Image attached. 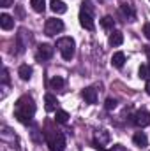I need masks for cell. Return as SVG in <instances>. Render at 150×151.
<instances>
[{
  "instance_id": "7402d4cb",
  "label": "cell",
  "mask_w": 150,
  "mask_h": 151,
  "mask_svg": "<svg viewBox=\"0 0 150 151\" xmlns=\"http://www.w3.org/2000/svg\"><path fill=\"white\" fill-rule=\"evenodd\" d=\"M138 74H140L141 79H150V67L149 65H141L140 70H138Z\"/></svg>"
},
{
  "instance_id": "2e32d148",
  "label": "cell",
  "mask_w": 150,
  "mask_h": 151,
  "mask_svg": "<svg viewBox=\"0 0 150 151\" xmlns=\"http://www.w3.org/2000/svg\"><path fill=\"white\" fill-rule=\"evenodd\" d=\"M18 76H20L23 81H28V79L32 77V67H28V65H21V67L18 69Z\"/></svg>"
},
{
  "instance_id": "7a4b0ae2",
  "label": "cell",
  "mask_w": 150,
  "mask_h": 151,
  "mask_svg": "<svg viewBox=\"0 0 150 151\" xmlns=\"http://www.w3.org/2000/svg\"><path fill=\"white\" fill-rule=\"evenodd\" d=\"M81 12H79V25L85 28V30H94V18H92V7H90V2H83L81 4Z\"/></svg>"
},
{
  "instance_id": "3957f363",
  "label": "cell",
  "mask_w": 150,
  "mask_h": 151,
  "mask_svg": "<svg viewBox=\"0 0 150 151\" xmlns=\"http://www.w3.org/2000/svg\"><path fill=\"white\" fill-rule=\"evenodd\" d=\"M57 47L62 53L64 60H71L74 56V40L71 37H62L57 40Z\"/></svg>"
},
{
  "instance_id": "e0dca14e",
  "label": "cell",
  "mask_w": 150,
  "mask_h": 151,
  "mask_svg": "<svg viewBox=\"0 0 150 151\" xmlns=\"http://www.w3.org/2000/svg\"><path fill=\"white\" fill-rule=\"evenodd\" d=\"M50 88H51V90H57V91H60V90L64 88V79H62L60 76H55V77L50 81Z\"/></svg>"
},
{
  "instance_id": "30bf717a",
  "label": "cell",
  "mask_w": 150,
  "mask_h": 151,
  "mask_svg": "<svg viewBox=\"0 0 150 151\" xmlns=\"http://www.w3.org/2000/svg\"><path fill=\"white\" fill-rule=\"evenodd\" d=\"M81 95H83V99H85V102L87 104H95V100H97V90L95 88H85L83 91H81Z\"/></svg>"
},
{
  "instance_id": "4fadbf2b",
  "label": "cell",
  "mask_w": 150,
  "mask_h": 151,
  "mask_svg": "<svg viewBox=\"0 0 150 151\" xmlns=\"http://www.w3.org/2000/svg\"><path fill=\"white\" fill-rule=\"evenodd\" d=\"M124 63H125V55L122 51H117L111 56V65L117 67V69H120V67H124Z\"/></svg>"
},
{
  "instance_id": "ba28073f",
  "label": "cell",
  "mask_w": 150,
  "mask_h": 151,
  "mask_svg": "<svg viewBox=\"0 0 150 151\" xmlns=\"http://www.w3.org/2000/svg\"><path fill=\"white\" fill-rule=\"evenodd\" d=\"M53 56V46L50 44H41L37 49V58L39 60H50Z\"/></svg>"
},
{
  "instance_id": "9a60e30c",
  "label": "cell",
  "mask_w": 150,
  "mask_h": 151,
  "mask_svg": "<svg viewBox=\"0 0 150 151\" xmlns=\"http://www.w3.org/2000/svg\"><path fill=\"white\" fill-rule=\"evenodd\" d=\"M108 42H110V46H120V44L124 42V34H122V32H118V30H115L111 35H110Z\"/></svg>"
},
{
  "instance_id": "d6986e66",
  "label": "cell",
  "mask_w": 150,
  "mask_h": 151,
  "mask_svg": "<svg viewBox=\"0 0 150 151\" xmlns=\"http://www.w3.org/2000/svg\"><path fill=\"white\" fill-rule=\"evenodd\" d=\"M101 27H103L104 30H113V27H115V19H113L111 16H104V18L101 19Z\"/></svg>"
},
{
  "instance_id": "ffe728a7",
  "label": "cell",
  "mask_w": 150,
  "mask_h": 151,
  "mask_svg": "<svg viewBox=\"0 0 150 151\" xmlns=\"http://www.w3.org/2000/svg\"><path fill=\"white\" fill-rule=\"evenodd\" d=\"M30 5H32V9L36 12H44V9H46V2L44 0H30Z\"/></svg>"
},
{
  "instance_id": "6da1fadb",
  "label": "cell",
  "mask_w": 150,
  "mask_h": 151,
  "mask_svg": "<svg viewBox=\"0 0 150 151\" xmlns=\"http://www.w3.org/2000/svg\"><path fill=\"white\" fill-rule=\"evenodd\" d=\"M36 114V104H34V99L28 97V95H23L21 99L16 100V106H14V118L20 121V123H30V119L34 118Z\"/></svg>"
},
{
  "instance_id": "5bb4252c",
  "label": "cell",
  "mask_w": 150,
  "mask_h": 151,
  "mask_svg": "<svg viewBox=\"0 0 150 151\" xmlns=\"http://www.w3.org/2000/svg\"><path fill=\"white\" fill-rule=\"evenodd\" d=\"M133 141H134V144L140 146V148H145V146L149 144V139H147V135H145L143 132H136L134 137H133Z\"/></svg>"
},
{
  "instance_id": "52a82bcc",
  "label": "cell",
  "mask_w": 150,
  "mask_h": 151,
  "mask_svg": "<svg viewBox=\"0 0 150 151\" xmlns=\"http://www.w3.org/2000/svg\"><path fill=\"white\" fill-rule=\"evenodd\" d=\"M134 123L138 125V127H149L150 125V113L149 111H145V109H140V111H136L134 114Z\"/></svg>"
},
{
  "instance_id": "d4e9b609",
  "label": "cell",
  "mask_w": 150,
  "mask_h": 151,
  "mask_svg": "<svg viewBox=\"0 0 150 151\" xmlns=\"http://www.w3.org/2000/svg\"><path fill=\"white\" fill-rule=\"evenodd\" d=\"M143 34H145V37L150 40V23H147V25L143 27Z\"/></svg>"
},
{
  "instance_id": "cb8c5ba5",
  "label": "cell",
  "mask_w": 150,
  "mask_h": 151,
  "mask_svg": "<svg viewBox=\"0 0 150 151\" xmlns=\"http://www.w3.org/2000/svg\"><path fill=\"white\" fill-rule=\"evenodd\" d=\"M0 5H2V7H12L14 2H12V0H0Z\"/></svg>"
},
{
  "instance_id": "603a6c76",
  "label": "cell",
  "mask_w": 150,
  "mask_h": 151,
  "mask_svg": "<svg viewBox=\"0 0 150 151\" xmlns=\"http://www.w3.org/2000/svg\"><path fill=\"white\" fill-rule=\"evenodd\" d=\"M104 107H106L108 111L115 109V107H117V100H115V99H106V104H104Z\"/></svg>"
},
{
  "instance_id": "44dd1931",
  "label": "cell",
  "mask_w": 150,
  "mask_h": 151,
  "mask_svg": "<svg viewBox=\"0 0 150 151\" xmlns=\"http://www.w3.org/2000/svg\"><path fill=\"white\" fill-rule=\"evenodd\" d=\"M55 121L57 123H67L69 121V114L66 113V111H57V114H55Z\"/></svg>"
},
{
  "instance_id": "8fae6325",
  "label": "cell",
  "mask_w": 150,
  "mask_h": 151,
  "mask_svg": "<svg viewBox=\"0 0 150 151\" xmlns=\"http://www.w3.org/2000/svg\"><path fill=\"white\" fill-rule=\"evenodd\" d=\"M50 9H51L55 14H64V12H67V5H66L62 0H51V2H50Z\"/></svg>"
},
{
  "instance_id": "9c48e42d",
  "label": "cell",
  "mask_w": 150,
  "mask_h": 151,
  "mask_svg": "<svg viewBox=\"0 0 150 151\" xmlns=\"http://www.w3.org/2000/svg\"><path fill=\"white\" fill-rule=\"evenodd\" d=\"M44 107H46L48 113L57 111V107H58V100H57V97L51 95V93H46V97H44Z\"/></svg>"
},
{
  "instance_id": "484cf974",
  "label": "cell",
  "mask_w": 150,
  "mask_h": 151,
  "mask_svg": "<svg viewBox=\"0 0 150 151\" xmlns=\"http://www.w3.org/2000/svg\"><path fill=\"white\" fill-rule=\"evenodd\" d=\"M9 72H7V69H4V72H2V79H4V83H7V81H9Z\"/></svg>"
},
{
  "instance_id": "277c9868",
  "label": "cell",
  "mask_w": 150,
  "mask_h": 151,
  "mask_svg": "<svg viewBox=\"0 0 150 151\" xmlns=\"http://www.w3.org/2000/svg\"><path fill=\"white\" fill-rule=\"evenodd\" d=\"M46 142L51 151H64L66 150V137L60 132H51L46 137Z\"/></svg>"
},
{
  "instance_id": "4316f807",
  "label": "cell",
  "mask_w": 150,
  "mask_h": 151,
  "mask_svg": "<svg viewBox=\"0 0 150 151\" xmlns=\"http://www.w3.org/2000/svg\"><path fill=\"white\" fill-rule=\"evenodd\" d=\"M145 90H147V93L150 95V79H147V84H145Z\"/></svg>"
},
{
  "instance_id": "7c38bea8",
  "label": "cell",
  "mask_w": 150,
  "mask_h": 151,
  "mask_svg": "<svg viewBox=\"0 0 150 151\" xmlns=\"http://www.w3.org/2000/svg\"><path fill=\"white\" fill-rule=\"evenodd\" d=\"M0 27L4 28V30H11L12 27H14V18L12 16H9V14H0Z\"/></svg>"
},
{
  "instance_id": "ac0fdd59",
  "label": "cell",
  "mask_w": 150,
  "mask_h": 151,
  "mask_svg": "<svg viewBox=\"0 0 150 151\" xmlns=\"http://www.w3.org/2000/svg\"><path fill=\"white\" fill-rule=\"evenodd\" d=\"M120 11H122V14H124V16H127V18H129L131 21L134 19V9H133V7H131L129 4H122Z\"/></svg>"
},
{
  "instance_id": "5b68a950",
  "label": "cell",
  "mask_w": 150,
  "mask_h": 151,
  "mask_svg": "<svg viewBox=\"0 0 150 151\" xmlns=\"http://www.w3.org/2000/svg\"><path fill=\"white\" fill-rule=\"evenodd\" d=\"M62 30H64V23H62V19H57V18H48V19H46V25H44V32H46V35L53 37V35L60 34Z\"/></svg>"
},
{
  "instance_id": "8992f818",
  "label": "cell",
  "mask_w": 150,
  "mask_h": 151,
  "mask_svg": "<svg viewBox=\"0 0 150 151\" xmlns=\"http://www.w3.org/2000/svg\"><path fill=\"white\" fill-rule=\"evenodd\" d=\"M108 142H110V134H108L106 130H99V132H95V135H94V148L103 150Z\"/></svg>"
}]
</instances>
